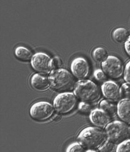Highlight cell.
<instances>
[{
  "label": "cell",
  "instance_id": "1",
  "mask_svg": "<svg viewBox=\"0 0 130 152\" xmlns=\"http://www.w3.org/2000/svg\"><path fill=\"white\" fill-rule=\"evenodd\" d=\"M78 140L84 148L95 150L99 149L104 144L106 136L99 127H87L80 132Z\"/></svg>",
  "mask_w": 130,
  "mask_h": 152
},
{
  "label": "cell",
  "instance_id": "2",
  "mask_svg": "<svg viewBox=\"0 0 130 152\" xmlns=\"http://www.w3.org/2000/svg\"><path fill=\"white\" fill-rule=\"evenodd\" d=\"M48 78L51 87L58 92L66 93L71 91L76 84L73 75L64 69L52 70Z\"/></svg>",
  "mask_w": 130,
  "mask_h": 152
},
{
  "label": "cell",
  "instance_id": "3",
  "mask_svg": "<svg viewBox=\"0 0 130 152\" xmlns=\"http://www.w3.org/2000/svg\"><path fill=\"white\" fill-rule=\"evenodd\" d=\"M76 98L87 103H95L100 98V91L97 85L90 80H80L74 88Z\"/></svg>",
  "mask_w": 130,
  "mask_h": 152
},
{
  "label": "cell",
  "instance_id": "4",
  "mask_svg": "<svg viewBox=\"0 0 130 152\" xmlns=\"http://www.w3.org/2000/svg\"><path fill=\"white\" fill-rule=\"evenodd\" d=\"M105 134L108 141L119 145L129 140L130 137V127L124 122L114 121L110 122L105 127Z\"/></svg>",
  "mask_w": 130,
  "mask_h": 152
},
{
  "label": "cell",
  "instance_id": "5",
  "mask_svg": "<svg viewBox=\"0 0 130 152\" xmlns=\"http://www.w3.org/2000/svg\"><path fill=\"white\" fill-rule=\"evenodd\" d=\"M77 99L75 95L70 92L61 93L55 97L53 101L54 110L59 113L66 114L76 107Z\"/></svg>",
  "mask_w": 130,
  "mask_h": 152
},
{
  "label": "cell",
  "instance_id": "6",
  "mask_svg": "<svg viewBox=\"0 0 130 152\" xmlns=\"http://www.w3.org/2000/svg\"><path fill=\"white\" fill-rule=\"evenodd\" d=\"M54 108L52 104L47 102H38L33 103L30 108L31 117L38 122L46 121L54 114Z\"/></svg>",
  "mask_w": 130,
  "mask_h": 152
},
{
  "label": "cell",
  "instance_id": "7",
  "mask_svg": "<svg viewBox=\"0 0 130 152\" xmlns=\"http://www.w3.org/2000/svg\"><path fill=\"white\" fill-rule=\"evenodd\" d=\"M102 69L105 75L113 79L121 77L124 71L121 60L113 55H109L102 62Z\"/></svg>",
  "mask_w": 130,
  "mask_h": 152
},
{
  "label": "cell",
  "instance_id": "8",
  "mask_svg": "<svg viewBox=\"0 0 130 152\" xmlns=\"http://www.w3.org/2000/svg\"><path fill=\"white\" fill-rule=\"evenodd\" d=\"M31 63L32 68L39 73H51L53 69L51 58L43 52H38L33 55Z\"/></svg>",
  "mask_w": 130,
  "mask_h": 152
},
{
  "label": "cell",
  "instance_id": "9",
  "mask_svg": "<svg viewBox=\"0 0 130 152\" xmlns=\"http://www.w3.org/2000/svg\"><path fill=\"white\" fill-rule=\"evenodd\" d=\"M71 71L76 78L83 80L87 77L89 74V64L83 57H77L72 61Z\"/></svg>",
  "mask_w": 130,
  "mask_h": 152
},
{
  "label": "cell",
  "instance_id": "10",
  "mask_svg": "<svg viewBox=\"0 0 130 152\" xmlns=\"http://www.w3.org/2000/svg\"><path fill=\"white\" fill-rule=\"evenodd\" d=\"M101 91L104 97L110 102H119L122 97L121 88L118 84L112 80L104 82L101 86Z\"/></svg>",
  "mask_w": 130,
  "mask_h": 152
},
{
  "label": "cell",
  "instance_id": "11",
  "mask_svg": "<svg viewBox=\"0 0 130 152\" xmlns=\"http://www.w3.org/2000/svg\"><path fill=\"white\" fill-rule=\"evenodd\" d=\"M89 118L90 122L99 128H104L110 123V116L102 110L94 109L90 112Z\"/></svg>",
  "mask_w": 130,
  "mask_h": 152
},
{
  "label": "cell",
  "instance_id": "12",
  "mask_svg": "<svg viewBox=\"0 0 130 152\" xmlns=\"http://www.w3.org/2000/svg\"><path fill=\"white\" fill-rule=\"evenodd\" d=\"M32 87L37 91H45L51 87L49 78L41 74H33L31 79Z\"/></svg>",
  "mask_w": 130,
  "mask_h": 152
},
{
  "label": "cell",
  "instance_id": "13",
  "mask_svg": "<svg viewBox=\"0 0 130 152\" xmlns=\"http://www.w3.org/2000/svg\"><path fill=\"white\" fill-rule=\"evenodd\" d=\"M118 115L123 122L130 124V99H123L117 105Z\"/></svg>",
  "mask_w": 130,
  "mask_h": 152
},
{
  "label": "cell",
  "instance_id": "14",
  "mask_svg": "<svg viewBox=\"0 0 130 152\" xmlns=\"http://www.w3.org/2000/svg\"><path fill=\"white\" fill-rule=\"evenodd\" d=\"M129 31L124 27H118L114 29L112 33L113 39L118 43L125 42L129 37Z\"/></svg>",
  "mask_w": 130,
  "mask_h": 152
},
{
  "label": "cell",
  "instance_id": "15",
  "mask_svg": "<svg viewBox=\"0 0 130 152\" xmlns=\"http://www.w3.org/2000/svg\"><path fill=\"white\" fill-rule=\"evenodd\" d=\"M15 54L17 58L23 61H28L32 60V51L24 46H18L15 50Z\"/></svg>",
  "mask_w": 130,
  "mask_h": 152
},
{
  "label": "cell",
  "instance_id": "16",
  "mask_svg": "<svg viewBox=\"0 0 130 152\" xmlns=\"http://www.w3.org/2000/svg\"><path fill=\"white\" fill-rule=\"evenodd\" d=\"M100 108L109 116L114 115L117 112V107L109 100H102L100 103Z\"/></svg>",
  "mask_w": 130,
  "mask_h": 152
},
{
  "label": "cell",
  "instance_id": "17",
  "mask_svg": "<svg viewBox=\"0 0 130 152\" xmlns=\"http://www.w3.org/2000/svg\"><path fill=\"white\" fill-rule=\"evenodd\" d=\"M92 56L95 61L99 62H101V61L103 62L104 60L107 59L109 55L107 50L105 48L102 47H98L93 51Z\"/></svg>",
  "mask_w": 130,
  "mask_h": 152
},
{
  "label": "cell",
  "instance_id": "18",
  "mask_svg": "<svg viewBox=\"0 0 130 152\" xmlns=\"http://www.w3.org/2000/svg\"><path fill=\"white\" fill-rule=\"evenodd\" d=\"M66 152H85V150L80 143L78 142H75L67 147Z\"/></svg>",
  "mask_w": 130,
  "mask_h": 152
},
{
  "label": "cell",
  "instance_id": "19",
  "mask_svg": "<svg viewBox=\"0 0 130 152\" xmlns=\"http://www.w3.org/2000/svg\"><path fill=\"white\" fill-rule=\"evenodd\" d=\"M115 152H130V139L119 144Z\"/></svg>",
  "mask_w": 130,
  "mask_h": 152
},
{
  "label": "cell",
  "instance_id": "20",
  "mask_svg": "<svg viewBox=\"0 0 130 152\" xmlns=\"http://www.w3.org/2000/svg\"><path fill=\"white\" fill-rule=\"evenodd\" d=\"M115 144L109 141H106L104 144L99 148L100 152H113Z\"/></svg>",
  "mask_w": 130,
  "mask_h": 152
},
{
  "label": "cell",
  "instance_id": "21",
  "mask_svg": "<svg viewBox=\"0 0 130 152\" xmlns=\"http://www.w3.org/2000/svg\"><path fill=\"white\" fill-rule=\"evenodd\" d=\"M121 96L124 99H130V84L128 83H124L121 87Z\"/></svg>",
  "mask_w": 130,
  "mask_h": 152
},
{
  "label": "cell",
  "instance_id": "22",
  "mask_svg": "<svg viewBox=\"0 0 130 152\" xmlns=\"http://www.w3.org/2000/svg\"><path fill=\"white\" fill-rule=\"evenodd\" d=\"M94 76L95 79L99 81H104L107 79V75L105 74L103 70L100 69H97L95 71Z\"/></svg>",
  "mask_w": 130,
  "mask_h": 152
},
{
  "label": "cell",
  "instance_id": "23",
  "mask_svg": "<svg viewBox=\"0 0 130 152\" xmlns=\"http://www.w3.org/2000/svg\"><path fill=\"white\" fill-rule=\"evenodd\" d=\"M78 109L81 112L85 113L91 112V110H92L91 106L90 105L89 103L81 102L78 104Z\"/></svg>",
  "mask_w": 130,
  "mask_h": 152
},
{
  "label": "cell",
  "instance_id": "24",
  "mask_svg": "<svg viewBox=\"0 0 130 152\" xmlns=\"http://www.w3.org/2000/svg\"><path fill=\"white\" fill-rule=\"evenodd\" d=\"M124 79L126 83L130 84V61H129L126 66H125V69L124 71Z\"/></svg>",
  "mask_w": 130,
  "mask_h": 152
},
{
  "label": "cell",
  "instance_id": "25",
  "mask_svg": "<svg viewBox=\"0 0 130 152\" xmlns=\"http://www.w3.org/2000/svg\"><path fill=\"white\" fill-rule=\"evenodd\" d=\"M52 67L54 69H60L59 67L62 65V61L61 59L58 56H55L52 59Z\"/></svg>",
  "mask_w": 130,
  "mask_h": 152
},
{
  "label": "cell",
  "instance_id": "26",
  "mask_svg": "<svg viewBox=\"0 0 130 152\" xmlns=\"http://www.w3.org/2000/svg\"><path fill=\"white\" fill-rule=\"evenodd\" d=\"M124 49L126 53L130 56V36L127 41L124 42Z\"/></svg>",
  "mask_w": 130,
  "mask_h": 152
},
{
  "label": "cell",
  "instance_id": "27",
  "mask_svg": "<svg viewBox=\"0 0 130 152\" xmlns=\"http://www.w3.org/2000/svg\"><path fill=\"white\" fill-rule=\"evenodd\" d=\"M61 116L59 114H56V115H53L52 117V120H53L54 122H59L61 119Z\"/></svg>",
  "mask_w": 130,
  "mask_h": 152
},
{
  "label": "cell",
  "instance_id": "28",
  "mask_svg": "<svg viewBox=\"0 0 130 152\" xmlns=\"http://www.w3.org/2000/svg\"><path fill=\"white\" fill-rule=\"evenodd\" d=\"M86 152H97V151H96L95 150H88Z\"/></svg>",
  "mask_w": 130,
  "mask_h": 152
}]
</instances>
